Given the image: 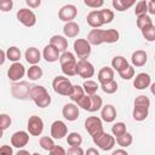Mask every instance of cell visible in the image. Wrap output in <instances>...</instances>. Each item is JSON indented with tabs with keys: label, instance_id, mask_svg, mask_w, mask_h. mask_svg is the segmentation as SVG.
<instances>
[{
	"label": "cell",
	"instance_id": "1",
	"mask_svg": "<svg viewBox=\"0 0 155 155\" xmlns=\"http://www.w3.org/2000/svg\"><path fill=\"white\" fill-rule=\"evenodd\" d=\"M120 39V33L116 29H99V28H93L90 30L87 35V40L90 41L91 45L98 46L104 42L107 44H114Z\"/></svg>",
	"mask_w": 155,
	"mask_h": 155
},
{
	"label": "cell",
	"instance_id": "2",
	"mask_svg": "<svg viewBox=\"0 0 155 155\" xmlns=\"http://www.w3.org/2000/svg\"><path fill=\"white\" fill-rule=\"evenodd\" d=\"M30 99L39 107L46 108L51 104V96L47 92L46 87L40 85H31L30 87Z\"/></svg>",
	"mask_w": 155,
	"mask_h": 155
},
{
	"label": "cell",
	"instance_id": "3",
	"mask_svg": "<svg viewBox=\"0 0 155 155\" xmlns=\"http://www.w3.org/2000/svg\"><path fill=\"white\" fill-rule=\"evenodd\" d=\"M59 63H61V70L64 75L67 76H74L76 75V58L75 54L69 52V51H64L62 52L61 57H59Z\"/></svg>",
	"mask_w": 155,
	"mask_h": 155
},
{
	"label": "cell",
	"instance_id": "4",
	"mask_svg": "<svg viewBox=\"0 0 155 155\" xmlns=\"http://www.w3.org/2000/svg\"><path fill=\"white\" fill-rule=\"evenodd\" d=\"M30 87L31 85L27 81H15L11 85V93L16 99H30Z\"/></svg>",
	"mask_w": 155,
	"mask_h": 155
},
{
	"label": "cell",
	"instance_id": "5",
	"mask_svg": "<svg viewBox=\"0 0 155 155\" xmlns=\"http://www.w3.org/2000/svg\"><path fill=\"white\" fill-rule=\"evenodd\" d=\"M52 87H53V91L61 96H68L71 93V90H73V84L70 82V80L65 76H56L52 81Z\"/></svg>",
	"mask_w": 155,
	"mask_h": 155
},
{
	"label": "cell",
	"instance_id": "6",
	"mask_svg": "<svg viewBox=\"0 0 155 155\" xmlns=\"http://www.w3.org/2000/svg\"><path fill=\"white\" fill-rule=\"evenodd\" d=\"M92 139H93V143H94L101 150H103V151H109V150H111L113 147H114L115 143H116V138H115L114 136H110L109 133H107V132H104V131L101 132L99 134L92 137Z\"/></svg>",
	"mask_w": 155,
	"mask_h": 155
},
{
	"label": "cell",
	"instance_id": "7",
	"mask_svg": "<svg viewBox=\"0 0 155 155\" xmlns=\"http://www.w3.org/2000/svg\"><path fill=\"white\" fill-rule=\"evenodd\" d=\"M91 44L87 39H76L74 41V52L80 59H87L91 54Z\"/></svg>",
	"mask_w": 155,
	"mask_h": 155
},
{
	"label": "cell",
	"instance_id": "8",
	"mask_svg": "<svg viewBox=\"0 0 155 155\" xmlns=\"http://www.w3.org/2000/svg\"><path fill=\"white\" fill-rule=\"evenodd\" d=\"M85 130L88 132V134L91 137H94V136L99 134L101 132H103L102 119L97 117V116H88L85 120Z\"/></svg>",
	"mask_w": 155,
	"mask_h": 155
},
{
	"label": "cell",
	"instance_id": "9",
	"mask_svg": "<svg viewBox=\"0 0 155 155\" xmlns=\"http://www.w3.org/2000/svg\"><path fill=\"white\" fill-rule=\"evenodd\" d=\"M17 19L19 23H22L24 27L31 28L36 24V16L35 13L29 8H21L17 11Z\"/></svg>",
	"mask_w": 155,
	"mask_h": 155
},
{
	"label": "cell",
	"instance_id": "10",
	"mask_svg": "<svg viewBox=\"0 0 155 155\" xmlns=\"http://www.w3.org/2000/svg\"><path fill=\"white\" fill-rule=\"evenodd\" d=\"M76 75L82 79H90L94 75V67L87 59H79L76 63Z\"/></svg>",
	"mask_w": 155,
	"mask_h": 155
},
{
	"label": "cell",
	"instance_id": "11",
	"mask_svg": "<svg viewBox=\"0 0 155 155\" xmlns=\"http://www.w3.org/2000/svg\"><path fill=\"white\" fill-rule=\"evenodd\" d=\"M27 128L28 132L31 136H40L44 131V121L40 116L38 115H31L28 119V124H27Z\"/></svg>",
	"mask_w": 155,
	"mask_h": 155
},
{
	"label": "cell",
	"instance_id": "12",
	"mask_svg": "<svg viewBox=\"0 0 155 155\" xmlns=\"http://www.w3.org/2000/svg\"><path fill=\"white\" fill-rule=\"evenodd\" d=\"M76 15H78V8L73 4L63 5L58 11V18L63 22H70V21L75 19Z\"/></svg>",
	"mask_w": 155,
	"mask_h": 155
},
{
	"label": "cell",
	"instance_id": "13",
	"mask_svg": "<svg viewBox=\"0 0 155 155\" xmlns=\"http://www.w3.org/2000/svg\"><path fill=\"white\" fill-rule=\"evenodd\" d=\"M24 74H25V68H24V65L22 64V63H19V62H13L11 65H10V68H8V70H7V76H8V79L11 80V81H19L23 76H24Z\"/></svg>",
	"mask_w": 155,
	"mask_h": 155
},
{
	"label": "cell",
	"instance_id": "14",
	"mask_svg": "<svg viewBox=\"0 0 155 155\" xmlns=\"http://www.w3.org/2000/svg\"><path fill=\"white\" fill-rule=\"evenodd\" d=\"M79 114H80V111H79V105L75 104L74 102H73V103H67V104H64V107H63V109H62V115H63V117H64L65 120H68V121H75V120H78Z\"/></svg>",
	"mask_w": 155,
	"mask_h": 155
},
{
	"label": "cell",
	"instance_id": "15",
	"mask_svg": "<svg viewBox=\"0 0 155 155\" xmlns=\"http://www.w3.org/2000/svg\"><path fill=\"white\" fill-rule=\"evenodd\" d=\"M68 133V127L62 120H56L51 125V137L54 139H62Z\"/></svg>",
	"mask_w": 155,
	"mask_h": 155
},
{
	"label": "cell",
	"instance_id": "16",
	"mask_svg": "<svg viewBox=\"0 0 155 155\" xmlns=\"http://www.w3.org/2000/svg\"><path fill=\"white\" fill-rule=\"evenodd\" d=\"M29 142V133L25 131H17L11 136V145L15 148H23Z\"/></svg>",
	"mask_w": 155,
	"mask_h": 155
},
{
	"label": "cell",
	"instance_id": "17",
	"mask_svg": "<svg viewBox=\"0 0 155 155\" xmlns=\"http://www.w3.org/2000/svg\"><path fill=\"white\" fill-rule=\"evenodd\" d=\"M59 53H61V52H59L54 46H52L51 44H48V45H46V46L44 47L42 57L45 58L46 62H48V63H53V62L59 61V57H61Z\"/></svg>",
	"mask_w": 155,
	"mask_h": 155
},
{
	"label": "cell",
	"instance_id": "18",
	"mask_svg": "<svg viewBox=\"0 0 155 155\" xmlns=\"http://www.w3.org/2000/svg\"><path fill=\"white\" fill-rule=\"evenodd\" d=\"M150 84H151V78L147 73L137 74L133 80V86L136 87V90H145L147 87L150 86Z\"/></svg>",
	"mask_w": 155,
	"mask_h": 155
},
{
	"label": "cell",
	"instance_id": "19",
	"mask_svg": "<svg viewBox=\"0 0 155 155\" xmlns=\"http://www.w3.org/2000/svg\"><path fill=\"white\" fill-rule=\"evenodd\" d=\"M101 119L105 122H113L116 119V109L111 104H107L101 109Z\"/></svg>",
	"mask_w": 155,
	"mask_h": 155
},
{
	"label": "cell",
	"instance_id": "20",
	"mask_svg": "<svg viewBox=\"0 0 155 155\" xmlns=\"http://www.w3.org/2000/svg\"><path fill=\"white\" fill-rule=\"evenodd\" d=\"M50 44L52 46H54L59 52H64L68 48V40L67 36L63 35H53L50 39Z\"/></svg>",
	"mask_w": 155,
	"mask_h": 155
},
{
	"label": "cell",
	"instance_id": "21",
	"mask_svg": "<svg viewBox=\"0 0 155 155\" xmlns=\"http://www.w3.org/2000/svg\"><path fill=\"white\" fill-rule=\"evenodd\" d=\"M86 21H87V24L91 27V28H101L103 24L102 22V18H101V13H99V10H93L91 11L87 17H86Z\"/></svg>",
	"mask_w": 155,
	"mask_h": 155
},
{
	"label": "cell",
	"instance_id": "22",
	"mask_svg": "<svg viewBox=\"0 0 155 155\" xmlns=\"http://www.w3.org/2000/svg\"><path fill=\"white\" fill-rule=\"evenodd\" d=\"M24 57L29 64H38L41 59V53L36 47H28L25 50Z\"/></svg>",
	"mask_w": 155,
	"mask_h": 155
},
{
	"label": "cell",
	"instance_id": "23",
	"mask_svg": "<svg viewBox=\"0 0 155 155\" xmlns=\"http://www.w3.org/2000/svg\"><path fill=\"white\" fill-rule=\"evenodd\" d=\"M63 33H64V36H67V38H75L80 33V27L74 21L65 22V24L63 27Z\"/></svg>",
	"mask_w": 155,
	"mask_h": 155
},
{
	"label": "cell",
	"instance_id": "24",
	"mask_svg": "<svg viewBox=\"0 0 155 155\" xmlns=\"http://www.w3.org/2000/svg\"><path fill=\"white\" fill-rule=\"evenodd\" d=\"M131 61L134 67H143V65H145V63L148 61V54L143 50H137L132 53Z\"/></svg>",
	"mask_w": 155,
	"mask_h": 155
},
{
	"label": "cell",
	"instance_id": "25",
	"mask_svg": "<svg viewBox=\"0 0 155 155\" xmlns=\"http://www.w3.org/2000/svg\"><path fill=\"white\" fill-rule=\"evenodd\" d=\"M111 80H114V69L110 67H103L98 71V81L101 84H105Z\"/></svg>",
	"mask_w": 155,
	"mask_h": 155
},
{
	"label": "cell",
	"instance_id": "26",
	"mask_svg": "<svg viewBox=\"0 0 155 155\" xmlns=\"http://www.w3.org/2000/svg\"><path fill=\"white\" fill-rule=\"evenodd\" d=\"M149 115V108L147 107H139V105H134L133 111H132V116L136 121H143L148 117Z\"/></svg>",
	"mask_w": 155,
	"mask_h": 155
},
{
	"label": "cell",
	"instance_id": "27",
	"mask_svg": "<svg viewBox=\"0 0 155 155\" xmlns=\"http://www.w3.org/2000/svg\"><path fill=\"white\" fill-rule=\"evenodd\" d=\"M136 4V0H113V7L116 11H126Z\"/></svg>",
	"mask_w": 155,
	"mask_h": 155
},
{
	"label": "cell",
	"instance_id": "28",
	"mask_svg": "<svg viewBox=\"0 0 155 155\" xmlns=\"http://www.w3.org/2000/svg\"><path fill=\"white\" fill-rule=\"evenodd\" d=\"M127 65H130V64H128L127 59L125 57H122V56H115L111 59V68L114 70H116L117 73L121 71L122 69H125Z\"/></svg>",
	"mask_w": 155,
	"mask_h": 155
},
{
	"label": "cell",
	"instance_id": "29",
	"mask_svg": "<svg viewBox=\"0 0 155 155\" xmlns=\"http://www.w3.org/2000/svg\"><path fill=\"white\" fill-rule=\"evenodd\" d=\"M85 90L82 86L80 85H73V90H71V93L69 94V98L71 99V102L74 103H78L84 96H85Z\"/></svg>",
	"mask_w": 155,
	"mask_h": 155
},
{
	"label": "cell",
	"instance_id": "30",
	"mask_svg": "<svg viewBox=\"0 0 155 155\" xmlns=\"http://www.w3.org/2000/svg\"><path fill=\"white\" fill-rule=\"evenodd\" d=\"M27 75L29 78V80L31 81H35V80H39L41 79L42 76V69L38 65V64H31V67L28 69L27 71Z\"/></svg>",
	"mask_w": 155,
	"mask_h": 155
},
{
	"label": "cell",
	"instance_id": "31",
	"mask_svg": "<svg viewBox=\"0 0 155 155\" xmlns=\"http://www.w3.org/2000/svg\"><path fill=\"white\" fill-rule=\"evenodd\" d=\"M90 97H91V104H90L88 111L90 113H94V111L102 109V107H103V99H102V97H99L96 93L94 94H90Z\"/></svg>",
	"mask_w": 155,
	"mask_h": 155
},
{
	"label": "cell",
	"instance_id": "32",
	"mask_svg": "<svg viewBox=\"0 0 155 155\" xmlns=\"http://www.w3.org/2000/svg\"><path fill=\"white\" fill-rule=\"evenodd\" d=\"M132 142H133V137H132V134H131L130 132H127V131H126L124 134L116 137V143H117L121 148H127V147H130V145L132 144Z\"/></svg>",
	"mask_w": 155,
	"mask_h": 155
},
{
	"label": "cell",
	"instance_id": "33",
	"mask_svg": "<svg viewBox=\"0 0 155 155\" xmlns=\"http://www.w3.org/2000/svg\"><path fill=\"white\" fill-rule=\"evenodd\" d=\"M6 56L7 59L11 62H18L21 59V50L16 46H11L6 50Z\"/></svg>",
	"mask_w": 155,
	"mask_h": 155
},
{
	"label": "cell",
	"instance_id": "34",
	"mask_svg": "<svg viewBox=\"0 0 155 155\" xmlns=\"http://www.w3.org/2000/svg\"><path fill=\"white\" fill-rule=\"evenodd\" d=\"M101 88L104 93L107 94H113L117 91V82L115 80H111V81H108L105 84H101Z\"/></svg>",
	"mask_w": 155,
	"mask_h": 155
},
{
	"label": "cell",
	"instance_id": "35",
	"mask_svg": "<svg viewBox=\"0 0 155 155\" xmlns=\"http://www.w3.org/2000/svg\"><path fill=\"white\" fill-rule=\"evenodd\" d=\"M142 35L149 42L155 41V25L151 24V25H148L144 29H142Z\"/></svg>",
	"mask_w": 155,
	"mask_h": 155
},
{
	"label": "cell",
	"instance_id": "36",
	"mask_svg": "<svg viewBox=\"0 0 155 155\" xmlns=\"http://www.w3.org/2000/svg\"><path fill=\"white\" fill-rule=\"evenodd\" d=\"M82 87H84L86 94H94V93L97 92V90L99 88V86L97 85L96 81H93V80H88V79L84 82Z\"/></svg>",
	"mask_w": 155,
	"mask_h": 155
},
{
	"label": "cell",
	"instance_id": "37",
	"mask_svg": "<svg viewBox=\"0 0 155 155\" xmlns=\"http://www.w3.org/2000/svg\"><path fill=\"white\" fill-rule=\"evenodd\" d=\"M67 143L70 145V147H74V145H81L82 143V137L80 133L78 132H70L67 137Z\"/></svg>",
	"mask_w": 155,
	"mask_h": 155
},
{
	"label": "cell",
	"instance_id": "38",
	"mask_svg": "<svg viewBox=\"0 0 155 155\" xmlns=\"http://www.w3.org/2000/svg\"><path fill=\"white\" fill-rule=\"evenodd\" d=\"M53 139H54V138H52V137L44 136V137H41V138H40L39 144H40V147H41L44 150H46V151H48V153H50V150L56 145V144H54V142H53Z\"/></svg>",
	"mask_w": 155,
	"mask_h": 155
},
{
	"label": "cell",
	"instance_id": "39",
	"mask_svg": "<svg viewBox=\"0 0 155 155\" xmlns=\"http://www.w3.org/2000/svg\"><path fill=\"white\" fill-rule=\"evenodd\" d=\"M99 13H101V18H102V22L103 24H108L110 22H113L114 19V12L109 8H102L99 10Z\"/></svg>",
	"mask_w": 155,
	"mask_h": 155
},
{
	"label": "cell",
	"instance_id": "40",
	"mask_svg": "<svg viewBox=\"0 0 155 155\" xmlns=\"http://www.w3.org/2000/svg\"><path fill=\"white\" fill-rule=\"evenodd\" d=\"M153 24V21H151V18H150V16H148V15H142V16H138L137 17V27L142 30V29H144L145 27H148V25H151Z\"/></svg>",
	"mask_w": 155,
	"mask_h": 155
},
{
	"label": "cell",
	"instance_id": "41",
	"mask_svg": "<svg viewBox=\"0 0 155 155\" xmlns=\"http://www.w3.org/2000/svg\"><path fill=\"white\" fill-rule=\"evenodd\" d=\"M148 12V2L145 0H140L136 4V7H134V15L138 17V16H142V15H147Z\"/></svg>",
	"mask_w": 155,
	"mask_h": 155
},
{
	"label": "cell",
	"instance_id": "42",
	"mask_svg": "<svg viewBox=\"0 0 155 155\" xmlns=\"http://www.w3.org/2000/svg\"><path fill=\"white\" fill-rule=\"evenodd\" d=\"M125 132H126V125L124 122H116V124H114L111 126V133H113V136L115 138L121 136V134H124Z\"/></svg>",
	"mask_w": 155,
	"mask_h": 155
},
{
	"label": "cell",
	"instance_id": "43",
	"mask_svg": "<svg viewBox=\"0 0 155 155\" xmlns=\"http://www.w3.org/2000/svg\"><path fill=\"white\" fill-rule=\"evenodd\" d=\"M119 75L124 80H131L134 76V68L132 65H127L125 69H122L121 71H119Z\"/></svg>",
	"mask_w": 155,
	"mask_h": 155
},
{
	"label": "cell",
	"instance_id": "44",
	"mask_svg": "<svg viewBox=\"0 0 155 155\" xmlns=\"http://www.w3.org/2000/svg\"><path fill=\"white\" fill-rule=\"evenodd\" d=\"M11 122H12L11 116L7 115V114H5V113H2L0 115V128H1V132H4L6 128H8L10 125H11Z\"/></svg>",
	"mask_w": 155,
	"mask_h": 155
},
{
	"label": "cell",
	"instance_id": "45",
	"mask_svg": "<svg viewBox=\"0 0 155 155\" xmlns=\"http://www.w3.org/2000/svg\"><path fill=\"white\" fill-rule=\"evenodd\" d=\"M134 105L149 108V107H150V99H149L147 96H144V94H139V96H137L136 99H134Z\"/></svg>",
	"mask_w": 155,
	"mask_h": 155
},
{
	"label": "cell",
	"instance_id": "46",
	"mask_svg": "<svg viewBox=\"0 0 155 155\" xmlns=\"http://www.w3.org/2000/svg\"><path fill=\"white\" fill-rule=\"evenodd\" d=\"M76 104L79 105V108H81V109L88 111V109H90V104H91V97H90V94H85V96H84Z\"/></svg>",
	"mask_w": 155,
	"mask_h": 155
},
{
	"label": "cell",
	"instance_id": "47",
	"mask_svg": "<svg viewBox=\"0 0 155 155\" xmlns=\"http://www.w3.org/2000/svg\"><path fill=\"white\" fill-rule=\"evenodd\" d=\"M84 4L91 8H99L104 5V0H84Z\"/></svg>",
	"mask_w": 155,
	"mask_h": 155
},
{
	"label": "cell",
	"instance_id": "48",
	"mask_svg": "<svg viewBox=\"0 0 155 155\" xmlns=\"http://www.w3.org/2000/svg\"><path fill=\"white\" fill-rule=\"evenodd\" d=\"M13 7V1L12 0H6V1H0V10L2 12L11 11Z\"/></svg>",
	"mask_w": 155,
	"mask_h": 155
},
{
	"label": "cell",
	"instance_id": "49",
	"mask_svg": "<svg viewBox=\"0 0 155 155\" xmlns=\"http://www.w3.org/2000/svg\"><path fill=\"white\" fill-rule=\"evenodd\" d=\"M85 151L81 149L80 145H74V147H70L68 150H67V154L69 155H82Z\"/></svg>",
	"mask_w": 155,
	"mask_h": 155
},
{
	"label": "cell",
	"instance_id": "50",
	"mask_svg": "<svg viewBox=\"0 0 155 155\" xmlns=\"http://www.w3.org/2000/svg\"><path fill=\"white\" fill-rule=\"evenodd\" d=\"M50 154L51 155H65L67 154V150L64 148H62L61 145H54L51 150H50Z\"/></svg>",
	"mask_w": 155,
	"mask_h": 155
},
{
	"label": "cell",
	"instance_id": "51",
	"mask_svg": "<svg viewBox=\"0 0 155 155\" xmlns=\"http://www.w3.org/2000/svg\"><path fill=\"white\" fill-rule=\"evenodd\" d=\"M25 4L30 8H38L41 5V0H25Z\"/></svg>",
	"mask_w": 155,
	"mask_h": 155
},
{
	"label": "cell",
	"instance_id": "52",
	"mask_svg": "<svg viewBox=\"0 0 155 155\" xmlns=\"http://www.w3.org/2000/svg\"><path fill=\"white\" fill-rule=\"evenodd\" d=\"M0 153H1V154H6V155H12L13 150H12V148H11L10 145H1Z\"/></svg>",
	"mask_w": 155,
	"mask_h": 155
},
{
	"label": "cell",
	"instance_id": "53",
	"mask_svg": "<svg viewBox=\"0 0 155 155\" xmlns=\"http://www.w3.org/2000/svg\"><path fill=\"white\" fill-rule=\"evenodd\" d=\"M148 12L150 15H155V1H149L148 2Z\"/></svg>",
	"mask_w": 155,
	"mask_h": 155
},
{
	"label": "cell",
	"instance_id": "54",
	"mask_svg": "<svg viewBox=\"0 0 155 155\" xmlns=\"http://www.w3.org/2000/svg\"><path fill=\"white\" fill-rule=\"evenodd\" d=\"M127 155V151L125 150V149H116V150H114L113 151V155Z\"/></svg>",
	"mask_w": 155,
	"mask_h": 155
},
{
	"label": "cell",
	"instance_id": "55",
	"mask_svg": "<svg viewBox=\"0 0 155 155\" xmlns=\"http://www.w3.org/2000/svg\"><path fill=\"white\" fill-rule=\"evenodd\" d=\"M0 54H1V61H0V64L2 65V64L5 63V59L7 58V56H6V51H5V50H1V51H0Z\"/></svg>",
	"mask_w": 155,
	"mask_h": 155
},
{
	"label": "cell",
	"instance_id": "56",
	"mask_svg": "<svg viewBox=\"0 0 155 155\" xmlns=\"http://www.w3.org/2000/svg\"><path fill=\"white\" fill-rule=\"evenodd\" d=\"M86 153H87V155H88V154H93V155H98V154H99V151H98L97 149H94V148H90V149H87Z\"/></svg>",
	"mask_w": 155,
	"mask_h": 155
},
{
	"label": "cell",
	"instance_id": "57",
	"mask_svg": "<svg viewBox=\"0 0 155 155\" xmlns=\"http://www.w3.org/2000/svg\"><path fill=\"white\" fill-rule=\"evenodd\" d=\"M149 87H150V92H151V93L155 96V82L150 84V86H149Z\"/></svg>",
	"mask_w": 155,
	"mask_h": 155
},
{
	"label": "cell",
	"instance_id": "58",
	"mask_svg": "<svg viewBox=\"0 0 155 155\" xmlns=\"http://www.w3.org/2000/svg\"><path fill=\"white\" fill-rule=\"evenodd\" d=\"M18 155H22V154H29V151H27V150H18V153H17Z\"/></svg>",
	"mask_w": 155,
	"mask_h": 155
},
{
	"label": "cell",
	"instance_id": "59",
	"mask_svg": "<svg viewBox=\"0 0 155 155\" xmlns=\"http://www.w3.org/2000/svg\"><path fill=\"white\" fill-rule=\"evenodd\" d=\"M0 1H6V0H0Z\"/></svg>",
	"mask_w": 155,
	"mask_h": 155
},
{
	"label": "cell",
	"instance_id": "60",
	"mask_svg": "<svg viewBox=\"0 0 155 155\" xmlns=\"http://www.w3.org/2000/svg\"><path fill=\"white\" fill-rule=\"evenodd\" d=\"M150 1H155V0H150Z\"/></svg>",
	"mask_w": 155,
	"mask_h": 155
},
{
	"label": "cell",
	"instance_id": "61",
	"mask_svg": "<svg viewBox=\"0 0 155 155\" xmlns=\"http://www.w3.org/2000/svg\"><path fill=\"white\" fill-rule=\"evenodd\" d=\"M154 61H155V56H154Z\"/></svg>",
	"mask_w": 155,
	"mask_h": 155
}]
</instances>
